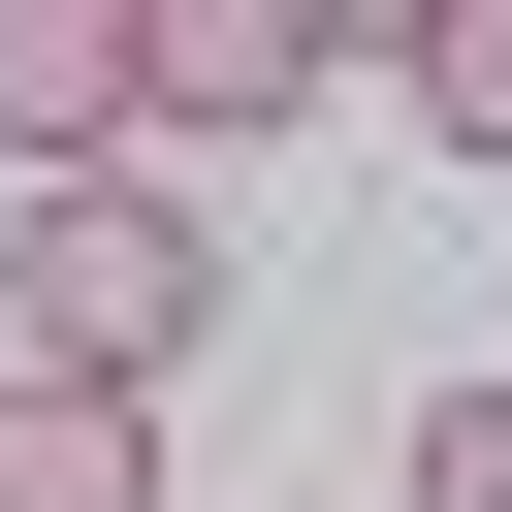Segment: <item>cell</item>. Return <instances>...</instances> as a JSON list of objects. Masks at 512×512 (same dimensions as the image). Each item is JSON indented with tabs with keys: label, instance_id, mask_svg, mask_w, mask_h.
<instances>
[{
	"label": "cell",
	"instance_id": "6",
	"mask_svg": "<svg viewBox=\"0 0 512 512\" xmlns=\"http://www.w3.org/2000/svg\"><path fill=\"white\" fill-rule=\"evenodd\" d=\"M416 512H512V384H416Z\"/></svg>",
	"mask_w": 512,
	"mask_h": 512
},
{
	"label": "cell",
	"instance_id": "3",
	"mask_svg": "<svg viewBox=\"0 0 512 512\" xmlns=\"http://www.w3.org/2000/svg\"><path fill=\"white\" fill-rule=\"evenodd\" d=\"M160 160V0H0V192Z\"/></svg>",
	"mask_w": 512,
	"mask_h": 512
},
{
	"label": "cell",
	"instance_id": "4",
	"mask_svg": "<svg viewBox=\"0 0 512 512\" xmlns=\"http://www.w3.org/2000/svg\"><path fill=\"white\" fill-rule=\"evenodd\" d=\"M0 512H160V416H128V384H32V352H0Z\"/></svg>",
	"mask_w": 512,
	"mask_h": 512
},
{
	"label": "cell",
	"instance_id": "2",
	"mask_svg": "<svg viewBox=\"0 0 512 512\" xmlns=\"http://www.w3.org/2000/svg\"><path fill=\"white\" fill-rule=\"evenodd\" d=\"M384 32H416V0H160V192H192V160H256V128H320Z\"/></svg>",
	"mask_w": 512,
	"mask_h": 512
},
{
	"label": "cell",
	"instance_id": "5",
	"mask_svg": "<svg viewBox=\"0 0 512 512\" xmlns=\"http://www.w3.org/2000/svg\"><path fill=\"white\" fill-rule=\"evenodd\" d=\"M384 96H416L448 160H512V0H416V32H384Z\"/></svg>",
	"mask_w": 512,
	"mask_h": 512
},
{
	"label": "cell",
	"instance_id": "1",
	"mask_svg": "<svg viewBox=\"0 0 512 512\" xmlns=\"http://www.w3.org/2000/svg\"><path fill=\"white\" fill-rule=\"evenodd\" d=\"M0 288H32V384H128V416H160V384H192V320H224V224H192L160 160H96V192H32V256H0Z\"/></svg>",
	"mask_w": 512,
	"mask_h": 512
}]
</instances>
